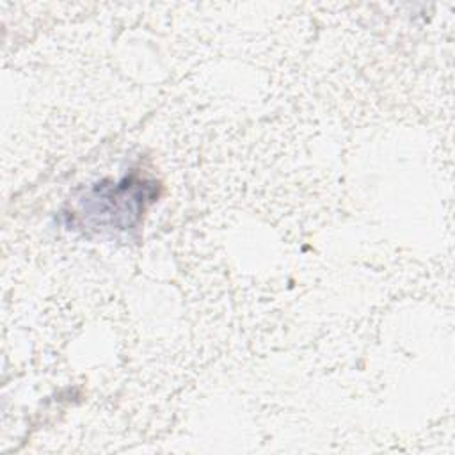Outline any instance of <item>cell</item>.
I'll return each mask as SVG.
<instances>
[{"mask_svg": "<svg viewBox=\"0 0 455 455\" xmlns=\"http://www.w3.org/2000/svg\"><path fill=\"white\" fill-rule=\"evenodd\" d=\"M155 196V183L133 176L119 183L101 181L76 199V204L66 215L69 217V226L84 233H126L139 224Z\"/></svg>", "mask_w": 455, "mask_h": 455, "instance_id": "cell-1", "label": "cell"}]
</instances>
